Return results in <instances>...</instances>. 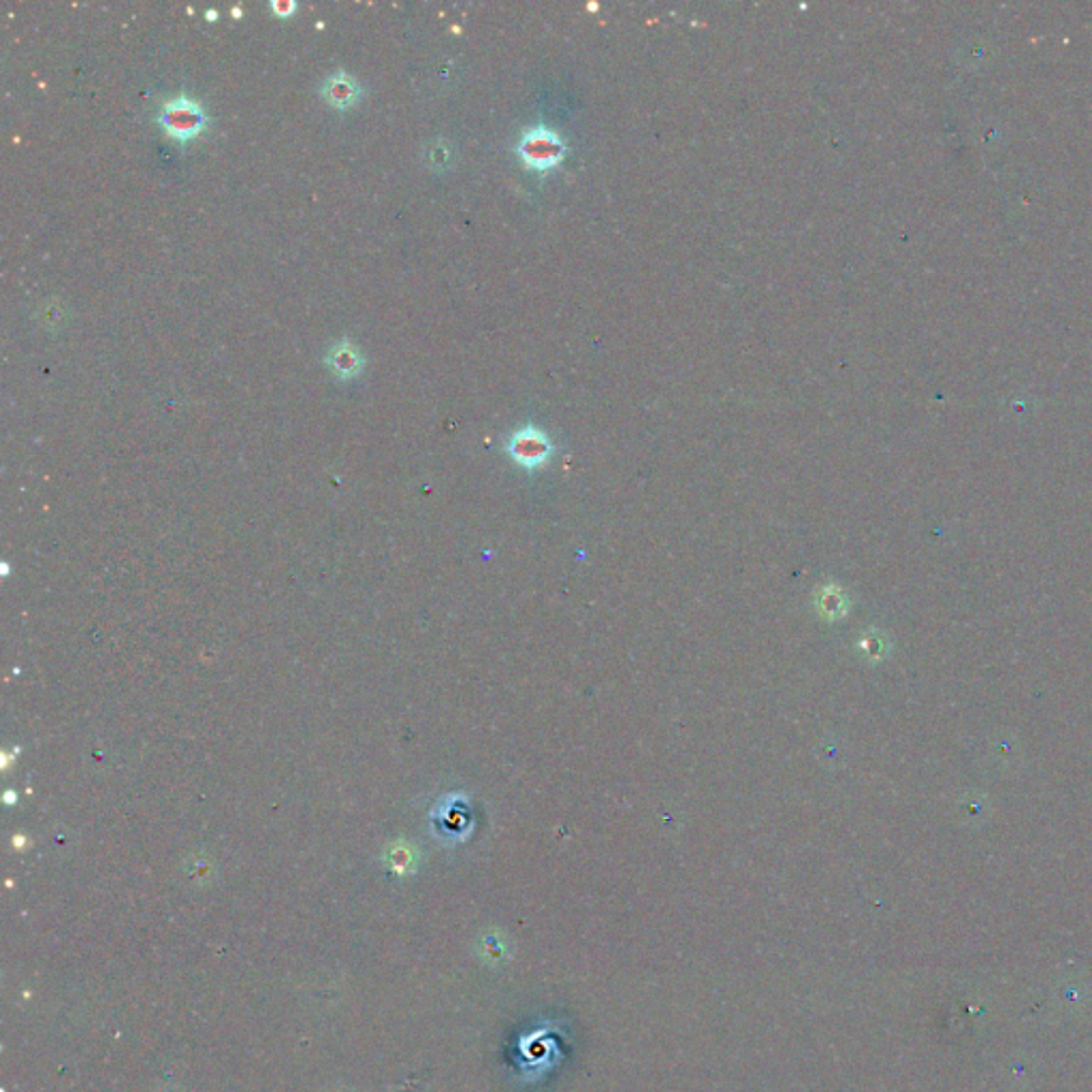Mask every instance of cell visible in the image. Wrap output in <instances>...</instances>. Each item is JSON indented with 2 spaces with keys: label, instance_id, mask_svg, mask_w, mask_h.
<instances>
[{
  "label": "cell",
  "instance_id": "obj_1",
  "mask_svg": "<svg viewBox=\"0 0 1092 1092\" xmlns=\"http://www.w3.org/2000/svg\"><path fill=\"white\" fill-rule=\"evenodd\" d=\"M158 124L165 128V132L171 139L186 143L190 139L199 137L205 130V126H208V115H205V111L201 109L197 100L180 96V98L167 100L165 105L160 107Z\"/></svg>",
  "mask_w": 1092,
  "mask_h": 1092
},
{
  "label": "cell",
  "instance_id": "obj_2",
  "mask_svg": "<svg viewBox=\"0 0 1092 1092\" xmlns=\"http://www.w3.org/2000/svg\"><path fill=\"white\" fill-rule=\"evenodd\" d=\"M566 143L557 132L538 126L527 130L519 143V156L529 169L549 171L564 160Z\"/></svg>",
  "mask_w": 1092,
  "mask_h": 1092
},
{
  "label": "cell",
  "instance_id": "obj_3",
  "mask_svg": "<svg viewBox=\"0 0 1092 1092\" xmlns=\"http://www.w3.org/2000/svg\"><path fill=\"white\" fill-rule=\"evenodd\" d=\"M551 451H553V445L549 436H546L542 430H538V427H521L519 432H514L512 438L508 440V453L512 459L527 467V469H534V467H540L546 463V459L551 456Z\"/></svg>",
  "mask_w": 1092,
  "mask_h": 1092
},
{
  "label": "cell",
  "instance_id": "obj_4",
  "mask_svg": "<svg viewBox=\"0 0 1092 1092\" xmlns=\"http://www.w3.org/2000/svg\"><path fill=\"white\" fill-rule=\"evenodd\" d=\"M320 94L329 107L337 111L352 109L361 100V86L346 71H333L331 76L322 82Z\"/></svg>",
  "mask_w": 1092,
  "mask_h": 1092
},
{
  "label": "cell",
  "instance_id": "obj_5",
  "mask_svg": "<svg viewBox=\"0 0 1092 1092\" xmlns=\"http://www.w3.org/2000/svg\"><path fill=\"white\" fill-rule=\"evenodd\" d=\"M324 363L329 365V370L339 378V380H354L359 378L363 374V367H365V359H363V352L354 346L352 342H348V339H342V342H335L327 357H324Z\"/></svg>",
  "mask_w": 1092,
  "mask_h": 1092
},
{
  "label": "cell",
  "instance_id": "obj_6",
  "mask_svg": "<svg viewBox=\"0 0 1092 1092\" xmlns=\"http://www.w3.org/2000/svg\"><path fill=\"white\" fill-rule=\"evenodd\" d=\"M270 9H272V13H273L275 18H279V20H288V18L294 16V13H297L299 5L294 3V0H272Z\"/></svg>",
  "mask_w": 1092,
  "mask_h": 1092
},
{
  "label": "cell",
  "instance_id": "obj_7",
  "mask_svg": "<svg viewBox=\"0 0 1092 1092\" xmlns=\"http://www.w3.org/2000/svg\"><path fill=\"white\" fill-rule=\"evenodd\" d=\"M208 20H210V22L216 20V11H210V13H208Z\"/></svg>",
  "mask_w": 1092,
  "mask_h": 1092
}]
</instances>
